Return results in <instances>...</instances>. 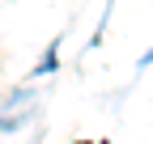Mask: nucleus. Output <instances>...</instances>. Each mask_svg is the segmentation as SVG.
Instances as JSON below:
<instances>
[]
</instances>
